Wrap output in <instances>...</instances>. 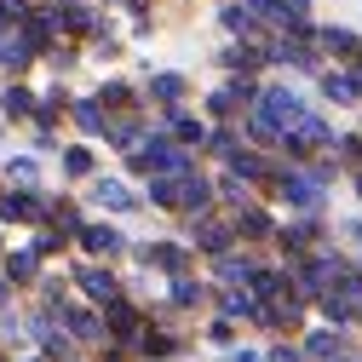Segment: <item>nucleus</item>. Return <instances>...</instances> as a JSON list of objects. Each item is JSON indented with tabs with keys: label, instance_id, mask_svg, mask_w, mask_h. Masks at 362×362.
<instances>
[{
	"label": "nucleus",
	"instance_id": "f257e3e1",
	"mask_svg": "<svg viewBox=\"0 0 362 362\" xmlns=\"http://www.w3.org/2000/svg\"><path fill=\"white\" fill-rule=\"evenodd\" d=\"M81 282H86V293H98V299H110V293H115V282L104 276V270H86Z\"/></svg>",
	"mask_w": 362,
	"mask_h": 362
},
{
	"label": "nucleus",
	"instance_id": "f03ea898",
	"mask_svg": "<svg viewBox=\"0 0 362 362\" xmlns=\"http://www.w3.org/2000/svg\"><path fill=\"white\" fill-rule=\"evenodd\" d=\"M86 247H93V253H115L121 242H115V230H86Z\"/></svg>",
	"mask_w": 362,
	"mask_h": 362
},
{
	"label": "nucleus",
	"instance_id": "7ed1b4c3",
	"mask_svg": "<svg viewBox=\"0 0 362 362\" xmlns=\"http://www.w3.org/2000/svg\"><path fill=\"white\" fill-rule=\"evenodd\" d=\"M98 202H104V207H127L132 196H127L121 185H110V178H104V185H98Z\"/></svg>",
	"mask_w": 362,
	"mask_h": 362
},
{
	"label": "nucleus",
	"instance_id": "20e7f679",
	"mask_svg": "<svg viewBox=\"0 0 362 362\" xmlns=\"http://www.w3.org/2000/svg\"><path fill=\"white\" fill-rule=\"evenodd\" d=\"M81 127H86V132H104V115H98V104H81Z\"/></svg>",
	"mask_w": 362,
	"mask_h": 362
},
{
	"label": "nucleus",
	"instance_id": "39448f33",
	"mask_svg": "<svg viewBox=\"0 0 362 362\" xmlns=\"http://www.w3.org/2000/svg\"><path fill=\"white\" fill-rule=\"evenodd\" d=\"M12 178H18V185H35V161L18 156V161H12Z\"/></svg>",
	"mask_w": 362,
	"mask_h": 362
},
{
	"label": "nucleus",
	"instance_id": "423d86ee",
	"mask_svg": "<svg viewBox=\"0 0 362 362\" xmlns=\"http://www.w3.org/2000/svg\"><path fill=\"white\" fill-rule=\"evenodd\" d=\"M6 270H12V276H18V282H29V276H35V259H12Z\"/></svg>",
	"mask_w": 362,
	"mask_h": 362
},
{
	"label": "nucleus",
	"instance_id": "0eeeda50",
	"mask_svg": "<svg viewBox=\"0 0 362 362\" xmlns=\"http://www.w3.org/2000/svg\"><path fill=\"white\" fill-rule=\"evenodd\" d=\"M6 110H12V115H23V110H29V93H23V86H18V93H6Z\"/></svg>",
	"mask_w": 362,
	"mask_h": 362
}]
</instances>
